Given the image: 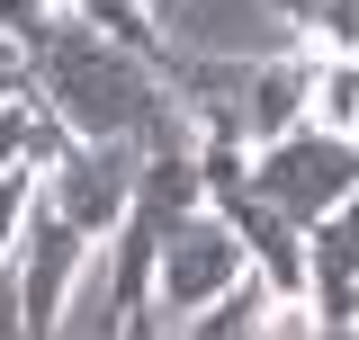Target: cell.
<instances>
[{"mask_svg": "<svg viewBox=\"0 0 359 340\" xmlns=\"http://www.w3.org/2000/svg\"><path fill=\"white\" fill-rule=\"evenodd\" d=\"M18 45H27V99H36L63 134H90V143H144L153 117L180 108V90L162 81L153 54L99 36L90 18H72V9H45Z\"/></svg>", "mask_w": 359, "mask_h": 340, "instance_id": "cell-1", "label": "cell"}, {"mask_svg": "<svg viewBox=\"0 0 359 340\" xmlns=\"http://www.w3.org/2000/svg\"><path fill=\"white\" fill-rule=\"evenodd\" d=\"M243 179L306 233L323 206H341L359 188V134H332V126H314V117H297L287 134H269V143L243 153Z\"/></svg>", "mask_w": 359, "mask_h": 340, "instance_id": "cell-2", "label": "cell"}, {"mask_svg": "<svg viewBox=\"0 0 359 340\" xmlns=\"http://www.w3.org/2000/svg\"><path fill=\"white\" fill-rule=\"evenodd\" d=\"M90 242L72 215L54 206L45 188H27V224H18V251H9V278H18V332L45 340V332H63V304H72V287H81V269H90Z\"/></svg>", "mask_w": 359, "mask_h": 340, "instance_id": "cell-3", "label": "cell"}, {"mask_svg": "<svg viewBox=\"0 0 359 340\" xmlns=\"http://www.w3.org/2000/svg\"><path fill=\"white\" fill-rule=\"evenodd\" d=\"M243 269H252V260L233 242V224H224L216 206H189L180 224H162V242H153V323L198 313V304L224 296Z\"/></svg>", "mask_w": 359, "mask_h": 340, "instance_id": "cell-4", "label": "cell"}, {"mask_svg": "<svg viewBox=\"0 0 359 340\" xmlns=\"http://www.w3.org/2000/svg\"><path fill=\"white\" fill-rule=\"evenodd\" d=\"M36 188L81 224L90 242H108L126 224V197H135V143H90V134H54L36 162Z\"/></svg>", "mask_w": 359, "mask_h": 340, "instance_id": "cell-5", "label": "cell"}, {"mask_svg": "<svg viewBox=\"0 0 359 340\" xmlns=\"http://www.w3.org/2000/svg\"><path fill=\"white\" fill-rule=\"evenodd\" d=\"M278 304H287V296H269V278H261V269H243L224 296H207L198 313H180L171 332H189V340H261Z\"/></svg>", "mask_w": 359, "mask_h": 340, "instance_id": "cell-6", "label": "cell"}, {"mask_svg": "<svg viewBox=\"0 0 359 340\" xmlns=\"http://www.w3.org/2000/svg\"><path fill=\"white\" fill-rule=\"evenodd\" d=\"M306 54H359V0H269Z\"/></svg>", "mask_w": 359, "mask_h": 340, "instance_id": "cell-7", "label": "cell"}, {"mask_svg": "<svg viewBox=\"0 0 359 340\" xmlns=\"http://www.w3.org/2000/svg\"><path fill=\"white\" fill-rule=\"evenodd\" d=\"M27 188H36V170H9V179H0V269H9V251H18V224H27Z\"/></svg>", "mask_w": 359, "mask_h": 340, "instance_id": "cell-8", "label": "cell"}, {"mask_svg": "<svg viewBox=\"0 0 359 340\" xmlns=\"http://www.w3.org/2000/svg\"><path fill=\"white\" fill-rule=\"evenodd\" d=\"M45 9H54V0H0V36H27Z\"/></svg>", "mask_w": 359, "mask_h": 340, "instance_id": "cell-9", "label": "cell"}, {"mask_svg": "<svg viewBox=\"0 0 359 340\" xmlns=\"http://www.w3.org/2000/svg\"><path fill=\"white\" fill-rule=\"evenodd\" d=\"M153 9H180V0H153Z\"/></svg>", "mask_w": 359, "mask_h": 340, "instance_id": "cell-10", "label": "cell"}]
</instances>
